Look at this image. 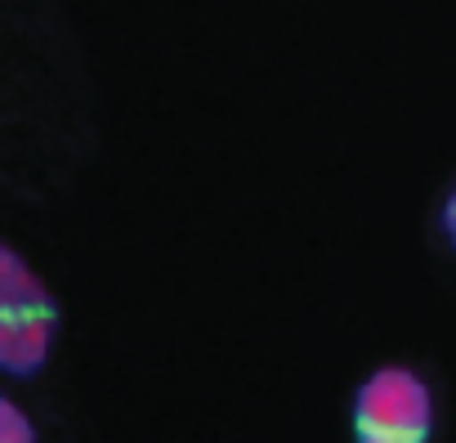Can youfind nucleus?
<instances>
[{
	"instance_id": "obj_3",
	"label": "nucleus",
	"mask_w": 456,
	"mask_h": 443,
	"mask_svg": "<svg viewBox=\"0 0 456 443\" xmlns=\"http://www.w3.org/2000/svg\"><path fill=\"white\" fill-rule=\"evenodd\" d=\"M0 425H5L0 434H5L10 443H23V439H32V434H37V430H32V425L23 421V412H19V407H14L10 398H0Z\"/></svg>"
},
{
	"instance_id": "obj_4",
	"label": "nucleus",
	"mask_w": 456,
	"mask_h": 443,
	"mask_svg": "<svg viewBox=\"0 0 456 443\" xmlns=\"http://www.w3.org/2000/svg\"><path fill=\"white\" fill-rule=\"evenodd\" d=\"M443 234H447V242L456 247V188H452L447 201H443Z\"/></svg>"
},
{
	"instance_id": "obj_1",
	"label": "nucleus",
	"mask_w": 456,
	"mask_h": 443,
	"mask_svg": "<svg viewBox=\"0 0 456 443\" xmlns=\"http://www.w3.org/2000/svg\"><path fill=\"white\" fill-rule=\"evenodd\" d=\"M59 332V309L45 283L23 265L14 247L0 251V372L10 381L41 376Z\"/></svg>"
},
{
	"instance_id": "obj_2",
	"label": "nucleus",
	"mask_w": 456,
	"mask_h": 443,
	"mask_svg": "<svg viewBox=\"0 0 456 443\" xmlns=\"http://www.w3.org/2000/svg\"><path fill=\"white\" fill-rule=\"evenodd\" d=\"M434 434V394L411 367H376L354 390V439L425 443Z\"/></svg>"
}]
</instances>
